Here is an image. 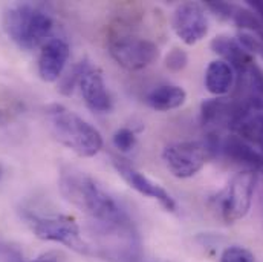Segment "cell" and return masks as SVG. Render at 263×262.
<instances>
[{
	"instance_id": "1",
	"label": "cell",
	"mask_w": 263,
	"mask_h": 262,
	"mask_svg": "<svg viewBox=\"0 0 263 262\" xmlns=\"http://www.w3.org/2000/svg\"><path fill=\"white\" fill-rule=\"evenodd\" d=\"M59 187L62 195L83 210L110 239L133 244L136 233L129 215L92 177L75 167H63Z\"/></svg>"
},
{
	"instance_id": "2",
	"label": "cell",
	"mask_w": 263,
	"mask_h": 262,
	"mask_svg": "<svg viewBox=\"0 0 263 262\" xmlns=\"http://www.w3.org/2000/svg\"><path fill=\"white\" fill-rule=\"evenodd\" d=\"M49 129L55 139L80 156H95L103 149V136L92 125L63 104L54 103L45 108Z\"/></svg>"
},
{
	"instance_id": "3",
	"label": "cell",
	"mask_w": 263,
	"mask_h": 262,
	"mask_svg": "<svg viewBox=\"0 0 263 262\" xmlns=\"http://www.w3.org/2000/svg\"><path fill=\"white\" fill-rule=\"evenodd\" d=\"M3 26L9 39L22 49L40 46L52 31V19L32 5H15L5 14Z\"/></svg>"
},
{
	"instance_id": "4",
	"label": "cell",
	"mask_w": 263,
	"mask_h": 262,
	"mask_svg": "<svg viewBox=\"0 0 263 262\" xmlns=\"http://www.w3.org/2000/svg\"><path fill=\"white\" fill-rule=\"evenodd\" d=\"M28 224L32 227L34 235L43 241H52L65 244L73 252L83 255H93L92 247L81 238L77 221L66 215H34L25 213Z\"/></svg>"
},
{
	"instance_id": "5",
	"label": "cell",
	"mask_w": 263,
	"mask_h": 262,
	"mask_svg": "<svg viewBox=\"0 0 263 262\" xmlns=\"http://www.w3.org/2000/svg\"><path fill=\"white\" fill-rule=\"evenodd\" d=\"M257 186V173L254 170H243L233 177L220 195V213L227 224H233L251 208L254 190Z\"/></svg>"
},
{
	"instance_id": "6",
	"label": "cell",
	"mask_w": 263,
	"mask_h": 262,
	"mask_svg": "<svg viewBox=\"0 0 263 262\" xmlns=\"http://www.w3.org/2000/svg\"><path fill=\"white\" fill-rule=\"evenodd\" d=\"M208 146L200 141H182L168 144L162 152L167 169L176 178H192L205 166Z\"/></svg>"
},
{
	"instance_id": "7",
	"label": "cell",
	"mask_w": 263,
	"mask_h": 262,
	"mask_svg": "<svg viewBox=\"0 0 263 262\" xmlns=\"http://www.w3.org/2000/svg\"><path fill=\"white\" fill-rule=\"evenodd\" d=\"M110 57L129 71H141L150 66L159 57V48L147 40L139 37H117L109 42Z\"/></svg>"
},
{
	"instance_id": "8",
	"label": "cell",
	"mask_w": 263,
	"mask_h": 262,
	"mask_svg": "<svg viewBox=\"0 0 263 262\" xmlns=\"http://www.w3.org/2000/svg\"><path fill=\"white\" fill-rule=\"evenodd\" d=\"M173 29L185 45H196L208 32V20L200 5L182 3L173 14Z\"/></svg>"
},
{
	"instance_id": "9",
	"label": "cell",
	"mask_w": 263,
	"mask_h": 262,
	"mask_svg": "<svg viewBox=\"0 0 263 262\" xmlns=\"http://www.w3.org/2000/svg\"><path fill=\"white\" fill-rule=\"evenodd\" d=\"M114 167L117 169V172L121 175V178L130 186L132 189H135L136 192H139L141 195L156 199L165 210L168 212H176L178 205L173 197L158 183L152 181L148 177H145L144 173L138 172L136 169H133L130 164L126 160L121 158H114Z\"/></svg>"
},
{
	"instance_id": "10",
	"label": "cell",
	"mask_w": 263,
	"mask_h": 262,
	"mask_svg": "<svg viewBox=\"0 0 263 262\" xmlns=\"http://www.w3.org/2000/svg\"><path fill=\"white\" fill-rule=\"evenodd\" d=\"M80 89L86 106L95 114H109L112 111V98L106 89L103 75L98 69L89 67L80 81Z\"/></svg>"
},
{
	"instance_id": "11",
	"label": "cell",
	"mask_w": 263,
	"mask_h": 262,
	"mask_svg": "<svg viewBox=\"0 0 263 262\" xmlns=\"http://www.w3.org/2000/svg\"><path fill=\"white\" fill-rule=\"evenodd\" d=\"M69 59V45L62 39L48 40L39 57V75L42 80L52 83L57 81L65 69Z\"/></svg>"
},
{
	"instance_id": "12",
	"label": "cell",
	"mask_w": 263,
	"mask_h": 262,
	"mask_svg": "<svg viewBox=\"0 0 263 262\" xmlns=\"http://www.w3.org/2000/svg\"><path fill=\"white\" fill-rule=\"evenodd\" d=\"M211 49L220 57H223V62H227L233 69H237V72L243 75H247L250 66L254 63L250 53L242 48L239 40L228 36L214 37L211 42Z\"/></svg>"
},
{
	"instance_id": "13",
	"label": "cell",
	"mask_w": 263,
	"mask_h": 262,
	"mask_svg": "<svg viewBox=\"0 0 263 262\" xmlns=\"http://www.w3.org/2000/svg\"><path fill=\"white\" fill-rule=\"evenodd\" d=\"M234 83V69L223 60L211 62L205 71V88L214 95L230 92Z\"/></svg>"
},
{
	"instance_id": "14",
	"label": "cell",
	"mask_w": 263,
	"mask_h": 262,
	"mask_svg": "<svg viewBox=\"0 0 263 262\" xmlns=\"http://www.w3.org/2000/svg\"><path fill=\"white\" fill-rule=\"evenodd\" d=\"M187 100V92L181 86L164 84L158 86L147 95V103L155 111H172L181 108Z\"/></svg>"
},
{
	"instance_id": "15",
	"label": "cell",
	"mask_w": 263,
	"mask_h": 262,
	"mask_svg": "<svg viewBox=\"0 0 263 262\" xmlns=\"http://www.w3.org/2000/svg\"><path fill=\"white\" fill-rule=\"evenodd\" d=\"M239 109H233L230 103L223 100H206L202 103L200 108V121L203 126L214 125L216 121H222L227 118H237Z\"/></svg>"
},
{
	"instance_id": "16",
	"label": "cell",
	"mask_w": 263,
	"mask_h": 262,
	"mask_svg": "<svg viewBox=\"0 0 263 262\" xmlns=\"http://www.w3.org/2000/svg\"><path fill=\"white\" fill-rule=\"evenodd\" d=\"M223 149H225V152H227L230 156H233V158H236V160H239V161H247V163H251V164H254V166L262 164V158H260L254 150H251L245 143H242V141L237 139V138H230V139H227Z\"/></svg>"
},
{
	"instance_id": "17",
	"label": "cell",
	"mask_w": 263,
	"mask_h": 262,
	"mask_svg": "<svg viewBox=\"0 0 263 262\" xmlns=\"http://www.w3.org/2000/svg\"><path fill=\"white\" fill-rule=\"evenodd\" d=\"M89 67H90V65H89L87 60H83V62H80V63H77V65L73 66V67L66 74L65 77L62 78L60 86H59L60 92H62L63 95H70V94L73 92L75 86H77V84L80 86V81H81L83 75L86 74V71H87Z\"/></svg>"
},
{
	"instance_id": "18",
	"label": "cell",
	"mask_w": 263,
	"mask_h": 262,
	"mask_svg": "<svg viewBox=\"0 0 263 262\" xmlns=\"http://www.w3.org/2000/svg\"><path fill=\"white\" fill-rule=\"evenodd\" d=\"M239 43L245 51L253 53L263 59V39L260 36H256L253 32H240Z\"/></svg>"
},
{
	"instance_id": "19",
	"label": "cell",
	"mask_w": 263,
	"mask_h": 262,
	"mask_svg": "<svg viewBox=\"0 0 263 262\" xmlns=\"http://www.w3.org/2000/svg\"><path fill=\"white\" fill-rule=\"evenodd\" d=\"M220 262H254V255L239 246H231L223 250Z\"/></svg>"
},
{
	"instance_id": "20",
	"label": "cell",
	"mask_w": 263,
	"mask_h": 262,
	"mask_svg": "<svg viewBox=\"0 0 263 262\" xmlns=\"http://www.w3.org/2000/svg\"><path fill=\"white\" fill-rule=\"evenodd\" d=\"M135 144H136V136L130 129L123 128L114 133V146L120 152H130Z\"/></svg>"
},
{
	"instance_id": "21",
	"label": "cell",
	"mask_w": 263,
	"mask_h": 262,
	"mask_svg": "<svg viewBox=\"0 0 263 262\" xmlns=\"http://www.w3.org/2000/svg\"><path fill=\"white\" fill-rule=\"evenodd\" d=\"M187 63H189V56L181 48H173L165 57V66L172 72H179V71L185 69Z\"/></svg>"
},
{
	"instance_id": "22",
	"label": "cell",
	"mask_w": 263,
	"mask_h": 262,
	"mask_svg": "<svg viewBox=\"0 0 263 262\" xmlns=\"http://www.w3.org/2000/svg\"><path fill=\"white\" fill-rule=\"evenodd\" d=\"M206 6L210 11L214 12V15H217L219 19H223V20L233 19L234 9H236L234 5L227 3V2H206Z\"/></svg>"
},
{
	"instance_id": "23",
	"label": "cell",
	"mask_w": 263,
	"mask_h": 262,
	"mask_svg": "<svg viewBox=\"0 0 263 262\" xmlns=\"http://www.w3.org/2000/svg\"><path fill=\"white\" fill-rule=\"evenodd\" d=\"M65 255L59 253V252H48L45 255H40L39 258H35L34 261L28 262H65Z\"/></svg>"
},
{
	"instance_id": "24",
	"label": "cell",
	"mask_w": 263,
	"mask_h": 262,
	"mask_svg": "<svg viewBox=\"0 0 263 262\" xmlns=\"http://www.w3.org/2000/svg\"><path fill=\"white\" fill-rule=\"evenodd\" d=\"M129 262H168V261H161V259H155V261H141V259H136V258H135V259H132V261Z\"/></svg>"
},
{
	"instance_id": "25",
	"label": "cell",
	"mask_w": 263,
	"mask_h": 262,
	"mask_svg": "<svg viewBox=\"0 0 263 262\" xmlns=\"http://www.w3.org/2000/svg\"><path fill=\"white\" fill-rule=\"evenodd\" d=\"M2 177H3V169H2V166H0V180H2Z\"/></svg>"
},
{
	"instance_id": "26",
	"label": "cell",
	"mask_w": 263,
	"mask_h": 262,
	"mask_svg": "<svg viewBox=\"0 0 263 262\" xmlns=\"http://www.w3.org/2000/svg\"><path fill=\"white\" fill-rule=\"evenodd\" d=\"M3 120V114H2V111H0V121Z\"/></svg>"
}]
</instances>
